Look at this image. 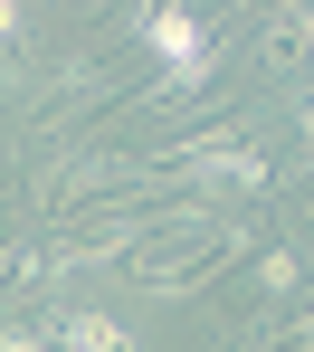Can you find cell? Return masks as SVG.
<instances>
[{
  "label": "cell",
  "mask_w": 314,
  "mask_h": 352,
  "mask_svg": "<svg viewBox=\"0 0 314 352\" xmlns=\"http://www.w3.org/2000/svg\"><path fill=\"white\" fill-rule=\"evenodd\" d=\"M133 38L162 58V76H219V58H229V38L200 19V10H181V0H162V10H124Z\"/></svg>",
  "instance_id": "obj_1"
},
{
  "label": "cell",
  "mask_w": 314,
  "mask_h": 352,
  "mask_svg": "<svg viewBox=\"0 0 314 352\" xmlns=\"http://www.w3.org/2000/svg\"><path fill=\"white\" fill-rule=\"evenodd\" d=\"M48 343H58V352H143V333H133L124 314H96V305H58V314H48Z\"/></svg>",
  "instance_id": "obj_2"
},
{
  "label": "cell",
  "mask_w": 314,
  "mask_h": 352,
  "mask_svg": "<svg viewBox=\"0 0 314 352\" xmlns=\"http://www.w3.org/2000/svg\"><path fill=\"white\" fill-rule=\"evenodd\" d=\"M314 48V10H267V29H257V67H295Z\"/></svg>",
  "instance_id": "obj_3"
},
{
  "label": "cell",
  "mask_w": 314,
  "mask_h": 352,
  "mask_svg": "<svg viewBox=\"0 0 314 352\" xmlns=\"http://www.w3.org/2000/svg\"><path fill=\"white\" fill-rule=\"evenodd\" d=\"M0 352H58V343H48V333H19V324H10V333H0Z\"/></svg>",
  "instance_id": "obj_4"
},
{
  "label": "cell",
  "mask_w": 314,
  "mask_h": 352,
  "mask_svg": "<svg viewBox=\"0 0 314 352\" xmlns=\"http://www.w3.org/2000/svg\"><path fill=\"white\" fill-rule=\"evenodd\" d=\"M19 29H29V10H19V0H0V38H19Z\"/></svg>",
  "instance_id": "obj_5"
},
{
  "label": "cell",
  "mask_w": 314,
  "mask_h": 352,
  "mask_svg": "<svg viewBox=\"0 0 314 352\" xmlns=\"http://www.w3.org/2000/svg\"><path fill=\"white\" fill-rule=\"evenodd\" d=\"M295 352H314V314H295Z\"/></svg>",
  "instance_id": "obj_6"
}]
</instances>
